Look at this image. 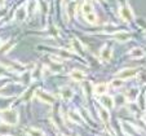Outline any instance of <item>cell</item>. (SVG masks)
<instances>
[{"label":"cell","mask_w":146,"mask_h":136,"mask_svg":"<svg viewBox=\"0 0 146 136\" xmlns=\"http://www.w3.org/2000/svg\"><path fill=\"white\" fill-rule=\"evenodd\" d=\"M3 118L7 123H11V125H14L18 121V113L16 110H4L3 111Z\"/></svg>","instance_id":"cell-1"},{"label":"cell","mask_w":146,"mask_h":136,"mask_svg":"<svg viewBox=\"0 0 146 136\" xmlns=\"http://www.w3.org/2000/svg\"><path fill=\"white\" fill-rule=\"evenodd\" d=\"M119 16H120V18L123 19V21H131V19L133 18V13L129 7H120V9H119Z\"/></svg>","instance_id":"cell-2"},{"label":"cell","mask_w":146,"mask_h":136,"mask_svg":"<svg viewBox=\"0 0 146 136\" xmlns=\"http://www.w3.org/2000/svg\"><path fill=\"white\" fill-rule=\"evenodd\" d=\"M35 95L39 97V99H40L41 101H45V103H48V104H53V103H54V97H53L50 93H45V92L38 89Z\"/></svg>","instance_id":"cell-3"},{"label":"cell","mask_w":146,"mask_h":136,"mask_svg":"<svg viewBox=\"0 0 146 136\" xmlns=\"http://www.w3.org/2000/svg\"><path fill=\"white\" fill-rule=\"evenodd\" d=\"M118 78L119 79H127V78H133L137 75V73H136L135 69H124L121 70L120 73H118Z\"/></svg>","instance_id":"cell-4"},{"label":"cell","mask_w":146,"mask_h":136,"mask_svg":"<svg viewBox=\"0 0 146 136\" xmlns=\"http://www.w3.org/2000/svg\"><path fill=\"white\" fill-rule=\"evenodd\" d=\"M100 103H101V105L104 106L105 109H108V110L114 108V99L113 97H110V96H106V95L105 96H102Z\"/></svg>","instance_id":"cell-5"},{"label":"cell","mask_w":146,"mask_h":136,"mask_svg":"<svg viewBox=\"0 0 146 136\" xmlns=\"http://www.w3.org/2000/svg\"><path fill=\"white\" fill-rule=\"evenodd\" d=\"M114 38L118 40V42H127V40H129L131 39V34L127 33V31H118V33L114 34Z\"/></svg>","instance_id":"cell-6"},{"label":"cell","mask_w":146,"mask_h":136,"mask_svg":"<svg viewBox=\"0 0 146 136\" xmlns=\"http://www.w3.org/2000/svg\"><path fill=\"white\" fill-rule=\"evenodd\" d=\"M69 77L75 82H82V81H84L86 74H84L83 71H80V70H72V71L69 74Z\"/></svg>","instance_id":"cell-7"},{"label":"cell","mask_w":146,"mask_h":136,"mask_svg":"<svg viewBox=\"0 0 146 136\" xmlns=\"http://www.w3.org/2000/svg\"><path fill=\"white\" fill-rule=\"evenodd\" d=\"M128 55H129V57H132V58H140V57H143V56H145V51H143L142 48H133Z\"/></svg>","instance_id":"cell-8"},{"label":"cell","mask_w":146,"mask_h":136,"mask_svg":"<svg viewBox=\"0 0 146 136\" xmlns=\"http://www.w3.org/2000/svg\"><path fill=\"white\" fill-rule=\"evenodd\" d=\"M98 114H100V118L102 119V122H109L110 121V114H109L108 109H105V108L98 109Z\"/></svg>","instance_id":"cell-9"},{"label":"cell","mask_w":146,"mask_h":136,"mask_svg":"<svg viewBox=\"0 0 146 136\" xmlns=\"http://www.w3.org/2000/svg\"><path fill=\"white\" fill-rule=\"evenodd\" d=\"M100 57H101V60H104V61H109L111 58V49L109 47H105L101 51V53H100Z\"/></svg>","instance_id":"cell-10"},{"label":"cell","mask_w":146,"mask_h":136,"mask_svg":"<svg viewBox=\"0 0 146 136\" xmlns=\"http://www.w3.org/2000/svg\"><path fill=\"white\" fill-rule=\"evenodd\" d=\"M94 93L96 95H104L106 91H108V84L106 83H100V84H97L96 87H94Z\"/></svg>","instance_id":"cell-11"},{"label":"cell","mask_w":146,"mask_h":136,"mask_svg":"<svg viewBox=\"0 0 146 136\" xmlns=\"http://www.w3.org/2000/svg\"><path fill=\"white\" fill-rule=\"evenodd\" d=\"M61 95H62V99H64V100H70V99L74 96V92L70 88H67V87H64L62 91H61Z\"/></svg>","instance_id":"cell-12"},{"label":"cell","mask_w":146,"mask_h":136,"mask_svg":"<svg viewBox=\"0 0 146 136\" xmlns=\"http://www.w3.org/2000/svg\"><path fill=\"white\" fill-rule=\"evenodd\" d=\"M86 19L88 21L89 23H92V25H96L97 22H98V18H97V14L94 13H89V14H87L86 16Z\"/></svg>","instance_id":"cell-13"},{"label":"cell","mask_w":146,"mask_h":136,"mask_svg":"<svg viewBox=\"0 0 146 136\" xmlns=\"http://www.w3.org/2000/svg\"><path fill=\"white\" fill-rule=\"evenodd\" d=\"M82 11H83V13H84V16H87V14H89V13H93L92 5H91L89 3H84V4H83Z\"/></svg>","instance_id":"cell-14"},{"label":"cell","mask_w":146,"mask_h":136,"mask_svg":"<svg viewBox=\"0 0 146 136\" xmlns=\"http://www.w3.org/2000/svg\"><path fill=\"white\" fill-rule=\"evenodd\" d=\"M16 17L18 19H25L26 18V9L25 8H19L18 11H16Z\"/></svg>","instance_id":"cell-15"},{"label":"cell","mask_w":146,"mask_h":136,"mask_svg":"<svg viewBox=\"0 0 146 136\" xmlns=\"http://www.w3.org/2000/svg\"><path fill=\"white\" fill-rule=\"evenodd\" d=\"M27 133L30 136H44V133L41 132L40 130H36V128H30Z\"/></svg>","instance_id":"cell-16"},{"label":"cell","mask_w":146,"mask_h":136,"mask_svg":"<svg viewBox=\"0 0 146 136\" xmlns=\"http://www.w3.org/2000/svg\"><path fill=\"white\" fill-rule=\"evenodd\" d=\"M111 86L115 87V88H118V87H121V86H123V81H119V79H115V81L111 82Z\"/></svg>","instance_id":"cell-17"},{"label":"cell","mask_w":146,"mask_h":136,"mask_svg":"<svg viewBox=\"0 0 146 136\" xmlns=\"http://www.w3.org/2000/svg\"><path fill=\"white\" fill-rule=\"evenodd\" d=\"M138 79H142V83H146V71H141L140 74H138Z\"/></svg>","instance_id":"cell-18"},{"label":"cell","mask_w":146,"mask_h":136,"mask_svg":"<svg viewBox=\"0 0 146 136\" xmlns=\"http://www.w3.org/2000/svg\"><path fill=\"white\" fill-rule=\"evenodd\" d=\"M69 115L71 117V118H72V119H74V121H78V119H79V121H82V119H80V117H79V114H75L74 111H71V113H70Z\"/></svg>","instance_id":"cell-19"},{"label":"cell","mask_w":146,"mask_h":136,"mask_svg":"<svg viewBox=\"0 0 146 136\" xmlns=\"http://www.w3.org/2000/svg\"><path fill=\"white\" fill-rule=\"evenodd\" d=\"M1 4H3V0H0V5H1Z\"/></svg>","instance_id":"cell-20"},{"label":"cell","mask_w":146,"mask_h":136,"mask_svg":"<svg viewBox=\"0 0 146 136\" xmlns=\"http://www.w3.org/2000/svg\"><path fill=\"white\" fill-rule=\"evenodd\" d=\"M0 45H1V42H0Z\"/></svg>","instance_id":"cell-21"}]
</instances>
